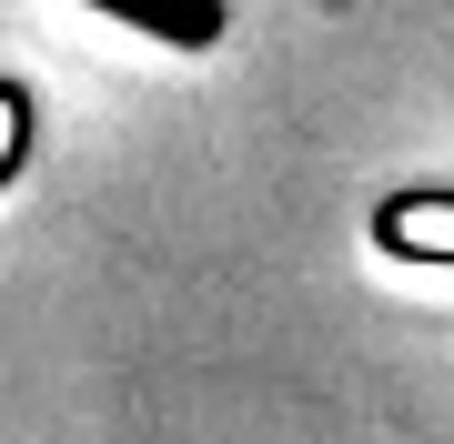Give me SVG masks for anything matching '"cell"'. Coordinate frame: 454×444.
<instances>
[{
	"label": "cell",
	"instance_id": "obj_2",
	"mask_svg": "<svg viewBox=\"0 0 454 444\" xmlns=\"http://www.w3.org/2000/svg\"><path fill=\"white\" fill-rule=\"evenodd\" d=\"M20 152H31V91H20V82H0V182L20 172Z\"/></svg>",
	"mask_w": 454,
	"mask_h": 444
},
{
	"label": "cell",
	"instance_id": "obj_1",
	"mask_svg": "<svg viewBox=\"0 0 454 444\" xmlns=\"http://www.w3.org/2000/svg\"><path fill=\"white\" fill-rule=\"evenodd\" d=\"M384 253H434V263H454V202H434V192L384 202Z\"/></svg>",
	"mask_w": 454,
	"mask_h": 444
}]
</instances>
